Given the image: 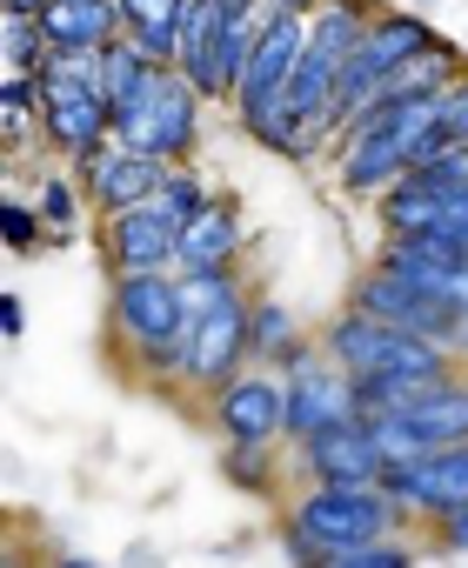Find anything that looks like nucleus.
Segmentation results:
<instances>
[{
	"instance_id": "obj_1",
	"label": "nucleus",
	"mask_w": 468,
	"mask_h": 568,
	"mask_svg": "<svg viewBox=\"0 0 468 568\" xmlns=\"http://www.w3.org/2000/svg\"><path fill=\"white\" fill-rule=\"evenodd\" d=\"M441 148H448V134H441L435 94H388L335 134V181L355 201H381L408 168H421Z\"/></svg>"
},
{
	"instance_id": "obj_2",
	"label": "nucleus",
	"mask_w": 468,
	"mask_h": 568,
	"mask_svg": "<svg viewBox=\"0 0 468 568\" xmlns=\"http://www.w3.org/2000/svg\"><path fill=\"white\" fill-rule=\"evenodd\" d=\"M368 21H375L368 0H322L308 14V41H302L295 81H288V121L302 134V154L335 148V88H342V68L362 48Z\"/></svg>"
},
{
	"instance_id": "obj_3",
	"label": "nucleus",
	"mask_w": 468,
	"mask_h": 568,
	"mask_svg": "<svg viewBox=\"0 0 468 568\" xmlns=\"http://www.w3.org/2000/svg\"><path fill=\"white\" fill-rule=\"evenodd\" d=\"M108 328H114L121 355H134V362H141V375L174 382V348H181V328H187L181 267L114 274V288H108Z\"/></svg>"
},
{
	"instance_id": "obj_4",
	"label": "nucleus",
	"mask_w": 468,
	"mask_h": 568,
	"mask_svg": "<svg viewBox=\"0 0 468 568\" xmlns=\"http://www.w3.org/2000/svg\"><path fill=\"white\" fill-rule=\"evenodd\" d=\"M201 121H207V94L174 61H161L128 101H114V141H128L141 154H161L167 168L201 154Z\"/></svg>"
},
{
	"instance_id": "obj_5",
	"label": "nucleus",
	"mask_w": 468,
	"mask_h": 568,
	"mask_svg": "<svg viewBox=\"0 0 468 568\" xmlns=\"http://www.w3.org/2000/svg\"><path fill=\"white\" fill-rule=\"evenodd\" d=\"M275 14L268 8H234V0H187V21H181V48L174 68L207 94V101H234V81H242L262 28Z\"/></svg>"
},
{
	"instance_id": "obj_6",
	"label": "nucleus",
	"mask_w": 468,
	"mask_h": 568,
	"mask_svg": "<svg viewBox=\"0 0 468 568\" xmlns=\"http://www.w3.org/2000/svg\"><path fill=\"white\" fill-rule=\"evenodd\" d=\"M288 521H302L315 541H322V561L335 568L342 548H362L375 535H395L408 528V515L395 508V495L381 481H308L295 501H288Z\"/></svg>"
},
{
	"instance_id": "obj_7",
	"label": "nucleus",
	"mask_w": 468,
	"mask_h": 568,
	"mask_svg": "<svg viewBox=\"0 0 468 568\" xmlns=\"http://www.w3.org/2000/svg\"><path fill=\"white\" fill-rule=\"evenodd\" d=\"M248 362H255V295H234L221 308L187 315L181 348H174V382L214 395L221 382H234Z\"/></svg>"
},
{
	"instance_id": "obj_8",
	"label": "nucleus",
	"mask_w": 468,
	"mask_h": 568,
	"mask_svg": "<svg viewBox=\"0 0 468 568\" xmlns=\"http://www.w3.org/2000/svg\"><path fill=\"white\" fill-rule=\"evenodd\" d=\"M368 422H375L388 462H415L421 448L468 442V375H441L408 408H388V415H368Z\"/></svg>"
},
{
	"instance_id": "obj_9",
	"label": "nucleus",
	"mask_w": 468,
	"mask_h": 568,
	"mask_svg": "<svg viewBox=\"0 0 468 568\" xmlns=\"http://www.w3.org/2000/svg\"><path fill=\"white\" fill-rule=\"evenodd\" d=\"M355 308H368V315H381V322H395V328H408V335H428V342H441V348H455V335H461V322H468V308H455L448 295H435V288H421V281L395 274L388 261H375V267L355 281ZM455 362H461V355H455Z\"/></svg>"
},
{
	"instance_id": "obj_10",
	"label": "nucleus",
	"mask_w": 468,
	"mask_h": 568,
	"mask_svg": "<svg viewBox=\"0 0 468 568\" xmlns=\"http://www.w3.org/2000/svg\"><path fill=\"white\" fill-rule=\"evenodd\" d=\"M381 488L395 495V508L408 515V528H428V521L468 508V442L421 448L415 462H388Z\"/></svg>"
},
{
	"instance_id": "obj_11",
	"label": "nucleus",
	"mask_w": 468,
	"mask_h": 568,
	"mask_svg": "<svg viewBox=\"0 0 468 568\" xmlns=\"http://www.w3.org/2000/svg\"><path fill=\"white\" fill-rule=\"evenodd\" d=\"M282 382H288V448L322 435V428H335V422H348V415H362V388L328 348L295 355L282 368Z\"/></svg>"
},
{
	"instance_id": "obj_12",
	"label": "nucleus",
	"mask_w": 468,
	"mask_h": 568,
	"mask_svg": "<svg viewBox=\"0 0 468 568\" xmlns=\"http://www.w3.org/2000/svg\"><path fill=\"white\" fill-rule=\"evenodd\" d=\"M214 428H221V442L282 448L288 442V382L268 362L262 368H242L234 382L214 388Z\"/></svg>"
},
{
	"instance_id": "obj_13",
	"label": "nucleus",
	"mask_w": 468,
	"mask_h": 568,
	"mask_svg": "<svg viewBox=\"0 0 468 568\" xmlns=\"http://www.w3.org/2000/svg\"><path fill=\"white\" fill-rule=\"evenodd\" d=\"M101 254L114 274H154V267H174L181 261V214L154 194L141 207H121V214H101Z\"/></svg>"
},
{
	"instance_id": "obj_14",
	"label": "nucleus",
	"mask_w": 468,
	"mask_h": 568,
	"mask_svg": "<svg viewBox=\"0 0 468 568\" xmlns=\"http://www.w3.org/2000/svg\"><path fill=\"white\" fill-rule=\"evenodd\" d=\"M295 468L302 481H381L388 475V455H381V435L368 415H348L308 442H295Z\"/></svg>"
},
{
	"instance_id": "obj_15",
	"label": "nucleus",
	"mask_w": 468,
	"mask_h": 568,
	"mask_svg": "<svg viewBox=\"0 0 468 568\" xmlns=\"http://www.w3.org/2000/svg\"><path fill=\"white\" fill-rule=\"evenodd\" d=\"M161 181H167V161H161V154H141V148H128V141H108L94 161H81V187H88V201H94L101 214H121V207L154 201Z\"/></svg>"
},
{
	"instance_id": "obj_16",
	"label": "nucleus",
	"mask_w": 468,
	"mask_h": 568,
	"mask_svg": "<svg viewBox=\"0 0 468 568\" xmlns=\"http://www.w3.org/2000/svg\"><path fill=\"white\" fill-rule=\"evenodd\" d=\"M248 247V227H242V207L227 194H207V207H194L181 221V261L174 267H234Z\"/></svg>"
},
{
	"instance_id": "obj_17",
	"label": "nucleus",
	"mask_w": 468,
	"mask_h": 568,
	"mask_svg": "<svg viewBox=\"0 0 468 568\" xmlns=\"http://www.w3.org/2000/svg\"><path fill=\"white\" fill-rule=\"evenodd\" d=\"M41 34H48V54L54 48L101 54L121 34V0H48V8H41Z\"/></svg>"
},
{
	"instance_id": "obj_18",
	"label": "nucleus",
	"mask_w": 468,
	"mask_h": 568,
	"mask_svg": "<svg viewBox=\"0 0 468 568\" xmlns=\"http://www.w3.org/2000/svg\"><path fill=\"white\" fill-rule=\"evenodd\" d=\"M181 21H187V0H121V34L134 48H147L154 61H174Z\"/></svg>"
},
{
	"instance_id": "obj_19",
	"label": "nucleus",
	"mask_w": 468,
	"mask_h": 568,
	"mask_svg": "<svg viewBox=\"0 0 468 568\" xmlns=\"http://www.w3.org/2000/svg\"><path fill=\"white\" fill-rule=\"evenodd\" d=\"M34 207L48 214V241H74V234H81V207H94V201H88V187H81V168H74V174L41 168Z\"/></svg>"
},
{
	"instance_id": "obj_20",
	"label": "nucleus",
	"mask_w": 468,
	"mask_h": 568,
	"mask_svg": "<svg viewBox=\"0 0 468 568\" xmlns=\"http://www.w3.org/2000/svg\"><path fill=\"white\" fill-rule=\"evenodd\" d=\"M295 355H308L295 308H282V302H255V362H268V368H288Z\"/></svg>"
},
{
	"instance_id": "obj_21",
	"label": "nucleus",
	"mask_w": 468,
	"mask_h": 568,
	"mask_svg": "<svg viewBox=\"0 0 468 568\" xmlns=\"http://www.w3.org/2000/svg\"><path fill=\"white\" fill-rule=\"evenodd\" d=\"M154 68H161V61H154L147 48H134L128 34H114V41L101 48V94H108V101H128Z\"/></svg>"
},
{
	"instance_id": "obj_22",
	"label": "nucleus",
	"mask_w": 468,
	"mask_h": 568,
	"mask_svg": "<svg viewBox=\"0 0 468 568\" xmlns=\"http://www.w3.org/2000/svg\"><path fill=\"white\" fill-rule=\"evenodd\" d=\"M41 61H48L41 14H0V68H8V74H34Z\"/></svg>"
},
{
	"instance_id": "obj_23",
	"label": "nucleus",
	"mask_w": 468,
	"mask_h": 568,
	"mask_svg": "<svg viewBox=\"0 0 468 568\" xmlns=\"http://www.w3.org/2000/svg\"><path fill=\"white\" fill-rule=\"evenodd\" d=\"M221 475H227L234 488H248V495H268V488H275V448L227 442V448H221Z\"/></svg>"
},
{
	"instance_id": "obj_24",
	"label": "nucleus",
	"mask_w": 468,
	"mask_h": 568,
	"mask_svg": "<svg viewBox=\"0 0 468 568\" xmlns=\"http://www.w3.org/2000/svg\"><path fill=\"white\" fill-rule=\"evenodd\" d=\"M0 234H8V247H14V254H34V247L48 241V214H41L34 201L8 194V201H0Z\"/></svg>"
},
{
	"instance_id": "obj_25",
	"label": "nucleus",
	"mask_w": 468,
	"mask_h": 568,
	"mask_svg": "<svg viewBox=\"0 0 468 568\" xmlns=\"http://www.w3.org/2000/svg\"><path fill=\"white\" fill-rule=\"evenodd\" d=\"M161 201L187 221L194 207H207V181L194 174V161H181V168H167V181H161Z\"/></svg>"
},
{
	"instance_id": "obj_26",
	"label": "nucleus",
	"mask_w": 468,
	"mask_h": 568,
	"mask_svg": "<svg viewBox=\"0 0 468 568\" xmlns=\"http://www.w3.org/2000/svg\"><path fill=\"white\" fill-rule=\"evenodd\" d=\"M435 108H441V134H448V141H468V68L435 94Z\"/></svg>"
},
{
	"instance_id": "obj_27",
	"label": "nucleus",
	"mask_w": 468,
	"mask_h": 568,
	"mask_svg": "<svg viewBox=\"0 0 468 568\" xmlns=\"http://www.w3.org/2000/svg\"><path fill=\"white\" fill-rule=\"evenodd\" d=\"M428 535H435V548H441V555H468V508H455V515L428 521Z\"/></svg>"
},
{
	"instance_id": "obj_28",
	"label": "nucleus",
	"mask_w": 468,
	"mask_h": 568,
	"mask_svg": "<svg viewBox=\"0 0 468 568\" xmlns=\"http://www.w3.org/2000/svg\"><path fill=\"white\" fill-rule=\"evenodd\" d=\"M0 328H8V342H21V328H28V308H21V295H0Z\"/></svg>"
},
{
	"instance_id": "obj_29",
	"label": "nucleus",
	"mask_w": 468,
	"mask_h": 568,
	"mask_svg": "<svg viewBox=\"0 0 468 568\" xmlns=\"http://www.w3.org/2000/svg\"><path fill=\"white\" fill-rule=\"evenodd\" d=\"M262 8H268V14H302V21H308L322 0H262Z\"/></svg>"
},
{
	"instance_id": "obj_30",
	"label": "nucleus",
	"mask_w": 468,
	"mask_h": 568,
	"mask_svg": "<svg viewBox=\"0 0 468 568\" xmlns=\"http://www.w3.org/2000/svg\"><path fill=\"white\" fill-rule=\"evenodd\" d=\"M48 0H0V14H41Z\"/></svg>"
},
{
	"instance_id": "obj_31",
	"label": "nucleus",
	"mask_w": 468,
	"mask_h": 568,
	"mask_svg": "<svg viewBox=\"0 0 468 568\" xmlns=\"http://www.w3.org/2000/svg\"><path fill=\"white\" fill-rule=\"evenodd\" d=\"M234 8H262V0H234Z\"/></svg>"
}]
</instances>
